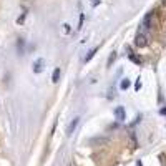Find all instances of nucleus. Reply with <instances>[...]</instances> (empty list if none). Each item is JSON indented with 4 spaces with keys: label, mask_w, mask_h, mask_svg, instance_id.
I'll use <instances>...</instances> for the list:
<instances>
[{
    "label": "nucleus",
    "mask_w": 166,
    "mask_h": 166,
    "mask_svg": "<svg viewBox=\"0 0 166 166\" xmlns=\"http://www.w3.org/2000/svg\"><path fill=\"white\" fill-rule=\"evenodd\" d=\"M115 116H116V120L123 121V120L126 118V113H125V108H123V106H116V110H115Z\"/></svg>",
    "instance_id": "3"
},
{
    "label": "nucleus",
    "mask_w": 166,
    "mask_h": 166,
    "mask_svg": "<svg viewBox=\"0 0 166 166\" xmlns=\"http://www.w3.org/2000/svg\"><path fill=\"white\" fill-rule=\"evenodd\" d=\"M128 57H130L131 60L135 61V63H140V58H136V57H135V55H133V52H131V50H130V53H128Z\"/></svg>",
    "instance_id": "9"
},
{
    "label": "nucleus",
    "mask_w": 166,
    "mask_h": 166,
    "mask_svg": "<svg viewBox=\"0 0 166 166\" xmlns=\"http://www.w3.org/2000/svg\"><path fill=\"white\" fill-rule=\"evenodd\" d=\"M43 65H45L43 58H38V60L33 63V72H35V73H42V72H43Z\"/></svg>",
    "instance_id": "2"
},
{
    "label": "nucleus",
    "mask_w": 166,
    "mask_h": 166,
    "mask_svg": "<svg viewBox=\"0 0 166 166\" xmlns=\"http://www.w3.org/2000/svg\"><path fill=\"white\" fill-rule=\"evenodd\" d=\"M52 80H53V83H57L58 80H60V68H55V72H53V76H52Z\"/></svg>",
    "instance_id": "7"
},
{
    "label": "nucleus",
    "mask_w": 166,
    "mask_h": 166,
    "mask_svg": "<svg viewBox=\"0 0 166 166\" xmlns=\"http://www.w3.org/2000/svg\"><path fill=\"white\" fill-rule=\"evenodd\" d=\"M63 27H65V32L68 33V32H70V25H67V23H65V25H63Z\"/></svg>",
    "instance_id": "12"
},
{
    "label": "nucleus",
    "mask_w": 166,
    "mask_h": 166,
    "mask_svg": "<svg viewBox=\"0 0 166 166\" xmlns=\"http://www.w3.org/2000/svg\"><path fill=\"white\" fill-rule=\"evenodd\" d=\"M96 52H98V47H95V48H93V50H91V52H88V55H87V58H85V61H90L91 58H93V55L96 53Z\"/></svg>",
    "instance_id": "6"
},
{
    "label": "nucleus",
    "mask_w": 166,
    "mask_h": 166,
    "mask_svg": "<svg viewBox=\"0 0 166 166\" xmlns=\"http://www.w3.org/2000/svg\"><path fill=\"white\" fill-rule=\"evenodd\" d=\"M91 4H93L95 7H96V5H100V0H91Z\"/></svg>",
    "instance_id": "11"
},
{
    "label": "nucleus",
    "mask_w": 166,
    "mask_h": 166,
    "mask_svg": "<svg viewBox=\"0 0 166 166\" xmlns=\"http://www.w3.org/2000/svg\"><path fill=\"white\" fill-rule=\"evenodd\" d=\"M78 121H80V118H78V116L72 120V123H70V125H68V128H67V135H68V136L73 133V131H75V128L78 126Z\"/></svg>",
    "instance_id": "4"
},
{
    "label": "nucleus",
    "mask_w": 166,
    "mask_h": 166,
    "mask_svg": "<svg viewBox=\"0 0 166 166\" xmlns=\"http://www.w3.org/2000/svg\"><path fill=\"white\" fill-rule=\"evenodd\" d=\"M136 166H143V165H141V161H136Z\"/></svg>",
    "instance_id": "13"
},
{
    "label": "nucleus",
    "mask_w": 166,
    "mask_h": 166,
    "mask_svg": "<svg viewBox=\"0 0 166 166\" xmlns=\"http://www.w3.org/2000/svg\"><path fill=\"white\" fill-rule=\"evenodd\" d=\"M115 57H116V52H111V55H110V60H108V67L113 63V60H115Z\"/></svg>",
    "instance_id": "10"
},
{
    "label": "nucleus",
    "mask_w": 166,
    "mask_h": 166,
    "mask_svg": "<svg viewBox=\"0 0 166 166\" xmlns=\"http://www.w3.org/2000/svg\"><path fill=\"white\" fill-rule=\"evenodd\" d=\"M25 17H27V13H25V12H23V13H22V15H20V17L17 18V23H18V25H22V23L25 22Z\"/></svg>",
    "instance_id": "8"
},
{
    "label": "nucleus",
    "mask_w": 166,
    "mask_h": 166,
    "mask_svg": "<svg viewBox=\"0 0 166 166\" xmlns=\"http://www.w3.org/2000/svg\"><path fill=\"white\" fill-rule=\"evenodd\" d=\"M120 87H121V90H128V88H130V80L123 78V82H121V85H120Z\"/></svg>",
    "instance_id": "5"
},
{
    "label": "nucleus",
    "mask_w": 166,
    "mask_h": 166,
    "mask_svg": "<svg viewBox=\"0 0 166 166\" xmlns=\"http://www.w3.org/2000/svg\"><path fill=\"white\" fill-rule=\"evenodd\" d=\"M135 43H136V47H146L148 45V37L144 33H138L136 38H135Z\"/></svg>",
    "instance_id": "1"
}]
</instances>
